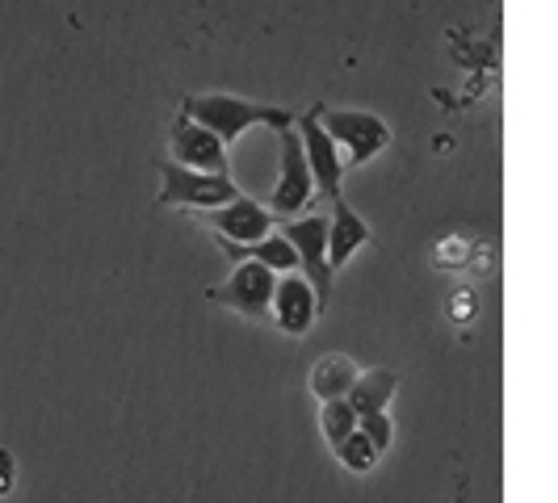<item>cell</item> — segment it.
<instances>
[{
  "instance_id": "obj_12",
  "label": "cell",
  "mask_w": 558,
  "mask_h": 503,
  "mask_svg": "<svg viewBox=\"0 0 558 503\" xmlns=\"http://www.w3.org/2000/svg\"><path fill=\"white\" fill-rule=\"evenodd\" d=\"M357 378H362V369L353 357H344V353H328V357H319L315 369H311V391L319 403H332V398H349V391L357 387Z\"/></svg>"
},
{
  "instance_id": "obj_2",
  "label": "cell",
  "mask_w": 558,
  "mask_h": 503,
  "mask_svg": "<svg viewBox=\"0 0 558 503\" xmlns=\"http://www.w3.org/2000/svg\"><path fill=\"white\" fill-rule=\"evenodd\" d=\"M240 197V185L227 176H215V172H194V168H181L168 160L165 164V185H160V206H181V210H194V214H206V210H219L227 201Z\"/></svg>"
},
{
  "instance_id": "obj_11",
  "label": "cell",
  "mask_w": 558,
  "mask_h": 503,
  "mask_svg": "<svg viewBox=\"0 0 558 503\" xmlns=\"http://www.w3.org/2000/svg\"><path fill=\"white\" fill-rule=\"evenodd\" d=\"M369 240H374L369 223H365L344 197L336 194L332 214H328V265H332V273L336 269H344V265L353 260V252H362Z\"/></svg>"
},
{
  "instance_id": "obj_3",
  "label": "cell",
  "mask_w": 558,
  "mask_h": 503,
  "mask_svg": "<svg viewBox=\"0 0 558 503\" xmlns=\"http://www.w3.org/2000/svg\"><path fill=\"white\" fill-rule=\"evenodd\" d=\"M281 168H278V185H274V197H269V214L274 219H299V210H307L311 197L319 194L315 189V172L307 164V151H303V139L299 131H281Z\"/></svg>"
},
{
  "instance_id": "obj_16",
  "label": "cell",
  "mask_w": 558,
  "mask_h": 503,
  "mask_svg": "<svg viewBox=\"0 0 558 503\" xmlns=\"http://www.w3.org/2000/svg\"><path fill=\"white\" fill-rule=\"evenodd\" d=\"M362 428L365 437H369V445L378 449V453H387L391 449V437H395V428H391V416L387 412H374V416H362Z\"/></svg>"
},
{
  "instance_id": "obj_10",
  "label": "cell",
  "mask_w": 558,
  "mask_h": 503,
  "mask_svg": "<svg viewBox=\"0 0 558 503\" xmlns=\"http://www.w3.org/2000/svg\"><path fill=\"white\" fill-rule=\"evenodd\" d=\"M319 298H315V285L303 273H286L278 278V294H274V323L286 335H307L319 319Z\"/></svg>"
},
{
  "instance_id": "obj_15",
  "label": "cell",
  "mask_w": 558,
  "mask_h": 503,
  "mask_svg": "<svg viewBox=\"0 0 558 503\" xmlns=\"http://www.w3.org/2000/svg\"><path fill=\"white\" fill-rule=\"evenodd\" d=\"M332 453L340 457V466H344V470H353V475H369V470L378 466V449L369 445V437H365L362 428H357L344 445H336Z\"/></svg>"
},
{
  "instance_id": "obj_9",
  "label": "cell",
  "mask_w": 558,
  "mask_h": 503,
  "mask_svg": "<svg viewBox=\"0 0 558 503\" xmlns=\"http://www.w3.org/2000/svg\"><path fill=\"white\" fill-rule=\"evenodd\" d=\"M202 223L215 231V240H227V244H260L265 235H274V214L244 194L219 210H206Z\"/></svg>"
},
{
  "instance_id": "obj_7",
  "label": "cell",
  "mask_w": 558,
  "mask_h": 503,
  "mask_svg": "<svg viewBox=\"0 0 558 503\" xmlns=\"http://www.w3.org/2000/svg\"><path fill=\"white\" fill-rule=\"evenodd\" d=\"M274 294H278V273L256 265V260H244L231 269V278L223 285L210 290V303L240 310L248 319H265V315H274Z\"/></svg>"
},
{
  "instance_id": "obj_13",
  "label": "cell",
  "mask_w": 558,
  "mask_h": 503,
  "mask_svg": "<svg viewBox=\"0 0 558 503\" xmlns=\"http://www.w3.org/2000/svg\"><path fill=\"white\" fill-rule=\"evenodd\" d=\"M399 391V373L395 369H362L357 387L349 391V403L357 416H374V412H387V403Z\"/></svg>"
},
{
  "instance_id": "obj_14",
  "label": "cell",
  "mask_w": 558,
  "mask_h": 503,
  "mask_svg": "<svg viewBox=\"0 0 558 503\" xmlns=\"http://www.w3.org/2000/svg\"><path fill=\"white\" fill-rule=\"evenodd\" d=\"M357 424L362 416L353 412V403L349 398H332V403H319V432H324V441L328 445H344L353 432H357Z\"/></svg>"
},
{
  "instance_id": "obj_5",
  "label": "cell",
  "mask_w": 558,
  "mask_h": 503,
  "mask_svg": "<svg viewBox=\"0 0 558 503\" xmlns=\"http://www.w3.org/2000/svg\"><path fill=\"white\" fill-rule=\"evenodd\" d=\"M324 126H328V135L340 147L344 168H357L365 160H374L391 143V126L378 113L365 110H324Z\"/></svg>"
},
{
  "instance_id": "obj_4",
  "label": "cell",
  "mask_w": 558,
  "mask_h": 503,
  "mask_svg": "<svg viewBox=\"0 0 558 503\" xmlns=\"http://www.w3.org/2000/svg\"><path fill=\"white\" fill-rule=\"evenodd\" d=\"M281 235L299 252V269L315 285L319 307H332V265H328V214H307V219H286Z\"/></svg>"
},
{
  "instance_id": "obj_8",
  "label": "cell",
  "mask_w": 558,
  "mask_h": 503,
  "mask_svg": "<svg viewBox=\"0 0 558 503\" xmlns=\"http://www.w3.org/2000/svg\"><path fill=\"white\" fill-rule=\"evenodd\" d=\"M294 131H299L303 151H307V164L315 172V189L336 197L340 194V176H344V156H340V147H336V139L328 135V126H324V106H311L307 113H299Z\"/></svg>"
},
{
  "instance_id": "obj_6",
  "label": "cell",
  "mask_w": 558,
  "mask_h": 503,
  "mask_svg": "<svg viewBox=\"0 0 558 503\" xmlns=\"http://www.w3.org/2000/svg\"><path fill=\"white\" fill-rule=\"evenodd\" d=\"M168 160L181 168H194V172H215V176L231 172L227 143L215 131L197 126L190 113H177L172 126H168Z\"/></svg>"
},
{
  "instance_id": "obj_1",
  "label": "cell",
  "mask_w": 558,
  "mask_h": 503,
  "mask_svg": "<svg viewBox=\"0 0 558 503\" xmlns=\"http://www.w3.org/2000/svg\"><path fill=\"white\" fill-rule=\"evenodd\" d=\"M181 113H190L197 126L215 131L219 139L231 147L244 139L252 126H269V131H290L299 122V113L281 110V106H265V101H248V97H231V93H190L181 101Z\"/></svg>"
},
{
  "instance_id": "obj_17",
  "label": "cell",
  "mask_w": 558,
  "mask_h": 503,
  "mask_svg": "<svg viewBox=\"0 0 558 503\" xmlns=\"http://www.w3.org/2000/svg\"><path fill=\"white\" fill-rule=\"evenodd\" d=\"M13 482H17V462H13L9 449H0V500L13 491Z\"/></svg>"
}]
</instances>
